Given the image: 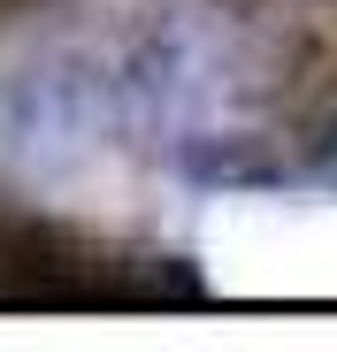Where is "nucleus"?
<instances>
[{
    "label": "nucleus",
    "mask_w": 337,
    "mask_h": 352,
    "mask_svg": "<svg viewBox=\"0 0 337 352\" xmlns=\"http://www.w3.org/2000/svg\"><path fill=\"white\" fill-rule=\"evenodd\" d=\"M168 168L192 192H284V184H299L292 146L261 138V131H184L168 146Z\"/></svg>",
    "instance_id": "f257e3e1"
},
{
    "label": "nucleus",
    "mask_w": 337,
    "mask_h": 352,
    "mask_svg": "<svg viewBox=\"0 0 337 352\" xmlns=\"http://www.w3.org/2000/svg\"><path fill=\"white\" fill-rule=\"evenodd\" d=\"M292 161H299V176H314V184H329V192H337V92H329V100H314L307 131L292 138Z\"/></svg>",
    "instance_id": "f03ea898"
}]
</instances>
